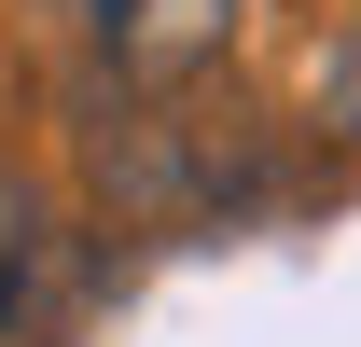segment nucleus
Segmentation results:
<instances>
[{"label":"nucleus","mask_w":361,"mask_h":347,"mask_svg":"<svg viewBox=\"0 0 361 347\" xmlns=\"http://www.w3.org/2000/svg\"><path fill=\"white\" fill-rule=\"evenodd\" d=\"M236 14H250V0H70V28H84V97H180L236 42Z\"/></svg>","instance_id":"nucleus-1"},{"label":"nucleus","mask_w":361,"mask_h":347,"mask_svg":"<svg viewBox=\"0 0 361 347\" xmlns=\"http://www.w3.org/2000/svg\"><path fill=\"white\" fill-rule=\"evenodd\" d=\"M97 292H111V250H84V222H56L42 195L0 181V334L42 347V334H70Z\"/></svg>","instance_id":"nucleus-2"},{"label":"nucleus","mask_w":361,"mask_h":347,"mask_svg":"<svg viewBox=\"0 0 361 347\" xmlns=\"http://www.w3.org/2000/svg\"><path fill=\"white\" fill-rule=\"evenodd\" d=\"M319 126H334V139L361 153V28H348L334 56H319Z\"/></svg>","instance_id":"nucleus-3"}]
</instances>
